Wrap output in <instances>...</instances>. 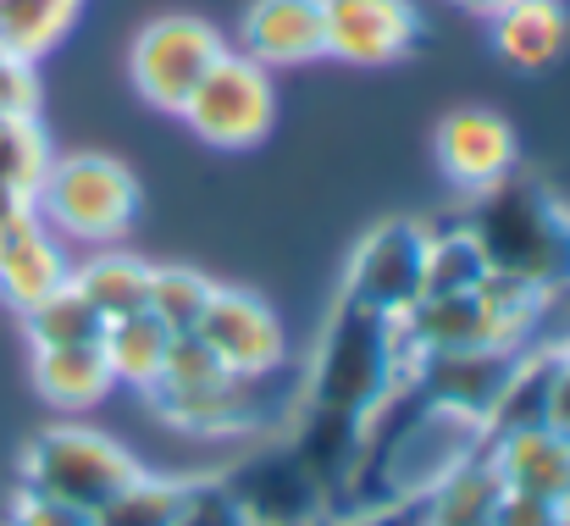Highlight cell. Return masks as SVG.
<instances>
[{"label":"cell","instance_id":"11","mask_svg":"<svg viewBox=\"0 0 570 526\" xmlns=\"http://www.w3.org/2000/svg\"><path fill=\"white\" fill-rule=\"evenodd\" d=\"M432 150H438V167L460 188H488V183L515 173V128L499 111H482V106L449 111L438 123Z\"/></svg>","mask_w":570,"mask_h":526},{"label":"cell","instance_id":"18","mask_svg":"<svg viewBox=\"0 0 570 526\" xmlns=\"http://www.w3.org/2000/svg\"><path fill=\"white\" fill-rule=\"evenodd\" d=\"M150 272H156V266H145V261H134V255H100V261H89L72 283H78V294H83L106 322H117V316H134V311L150 305Z\"/></svg>","mask_w":570,"mask_h":526},{"label":"cell","instance_id":"30","mask_svg":"<svg viewBox=\"0 0 570 526\" xmlns=\"http://www.w3.org/2000/svg\"><path fill=\"white\" fill-rule=\"evenodd\" d=\"M0 123H6V117H0Z\"/></svg>","mask_w":570,"mask_h":526},{"label":"cell","instance_id":"5","mask_svg":"<svg viewBox=\"0 0 570 526\" xmlns=\"http://www.w3.org/2000/svg\"><path fill=\"white\" fill-rule=\"evenodd\" d=\"M134 477H139L134 460L95 432H45L28 449V494L61 499L83 516H95L106 499H117Z\"/></svg>","mask_w":570,"mask_h":526},{"label":"cell","instance_id":"16","mask_svg":"<svg viewBox=\"0 0 570 526\" xmlns=\"http://www.w3.org/2000/svg\"><path fill=\"white\" fill-rule=\"evenodd\" d=\"M167 344H173V333H167V322H161L156 311L117 316V322H106V339H100L111 377L139 382V388H150V382L161 377V366H167Z\"/></svg>","mask_w":570,"mask_h":526},{"label":"cell","instance_id":"8","mask_svg":"<svg viewBox=\"0 0 570 526\" xmlns=\"http://www.w3.org/2000/svg\"><path fill=\"white\" fill-rule=\"evenodd\" d=\"M227 488L249 526H311L327 505V488L305 471V460L294 449L249 460L244 471L227 477Z\"/></svg>","mask_w":570,"mask_h":526},{"label":"cell","instance_id":"21","mask_svg":"<svg viewBox=\"0 0 570 526\" xmlns=\"http://www.w3.org/2000/svg\"><path fill=\"white\" fill-rule=\"evenodd\" d=\"M83 0H0V50L11 56H45L78 17Z\"/></svg>","mask_w":570,"mask_h":526},{"label":"cell","instance_id":"20","mask_svg":"<svg viewBox=\"0 0 570 526\" xmlns=\"http://www.w3.org/2000/svg\"><path fill=\"white\" fill-rule=\"evenodd\" d=\"M488 277V255L465 227H438L426 233V266H421V294H471Z\"/></svg>","mask_w":570,"mask_h":526},{"label":"cell","instance_id":"15","mask_svg":"<svg viewBox=\"0 0 570 526\" xmlns=\"http://www.w3.org/2000/svg\"><path fill=\"white\" fill-rule=\"evenodd\" d=\"M493 39L515 72H549L570 45V17L560 0H510L493 17Z\"/></svg>","mask_w":570,"mask_h":526},{"label":"cell","instance_id":"4","mask_svg":"<svg viewBox=\"0 0 570 526\" xmlns=\"http://www.w3.org/2000/svg\"><path fill=\"white\" fill-rule=\"evenodd\" d=\"M194 134L216 150H249L272 134L277 123V89L272 72L238 50H227L199 84H194L189 106L178 111Z\"/></svg>","mask_w":570,"mask_h":526},{"label":"cell","instance_id":"22","mask_svg":"<svg viewBox=\"0 0 570 526\" xmlns=\"http://www.w3.org/2000/svg\"><path fill=\"white\" fill-rule=\"evenodd\" d=\"M45 173H50V150H45L33 117H6L0 123V188H11L17 199L33 205Z\"/></svg>","mask_w":570,"mask_h":526},{"label":"cell","instance_id":"27","mask_svg":"<svg viewBox=\"0 0 570 526\" xmlns=\"http://www.w3.org/2000/svg\"><path fill=\"white\" fill-rule=\"evenodd\" d=\"M17 526H95V516L61 505V499H45V494H28L17 505Z\"/></svg>","mask_w":570,"mask_h":526},{"label":"cell","instance_id":"32","mask_svg":"<svg viewBox=\"0 0 570 526\" xmlns=\"http://www.w3.org/2000/svg\"><path fill=\"white\" fill-rule=\"evenodd\" d=\"M244 526H249V522H244Z\"/></svg>","mask_w":570,"mask_h":526},{"label":"cell","instance_id":"7","mask_svg":"<svg viewBox=\"0 0 570 526\" xmlns=\"http://www.w3.org/2000/svg\"><path fill=\"white\" fill-rule=\"evenodd\" d=\"M421 266H426V227L382 222L350 261V300L382 316H404L421 300Z\"/></svg>","mask_w":570,"mask_h":526},{"label":"cell","instance_id":"9","mask_svg":"<svg viewBox=\"0 0 570 526\" xmlns=\"http://www.w3.org/2000/svg\"><path fill=\"white\" fill-rule=\"evenodd\" d=\"M327 17V56H344L355 67H382L415 50L421 11L410 0H322Z\"/></svg>","mask_w":570,"mask_h":526},{"label":"cell","instance_id":"26","mask_svg":"<svg viewBox=\"0 0 570 526\" xmlns=\"http://www.w3.org/2000/svg\"><path fill=\"white\" fill-rule=\"evenodd\" d=\"M33 106H39L33 61L0 50V117H33Z\"/></svg>","mask_w":570,"mask_h":526},{"label":"cell","instance_id":"10","mask_svg":"<svg viewBox=\"0 0 570 526\" xmlns=\"http://www.w3.org/2000/svg\"><path fill=\"white\" fill-rule=\"evenodd\" d=\"M194 333H199V344L216 354L233 377H266L283 360V328H277V316L261 300H249V294L216 289Z\"/></svg>","mask_w":570,"mask_h":526},{"label":"cell","instance_id":"2","mask_svg":"<svg viewBox=\"0 0 570 526\" xmlns=\"http://www.w3.org/2000/svg\"><path fill=\"white\" fill-rule=\"evenodd\" d=\"M399 360H410V344L399 333V316H382L372 305L350 300L338 305L327 344L316 354V377H311V405L361 416L372 427L377 405L399 388Z\"/></svg>","mask_w":570,"mask_h":526},{"label":"cell","instance_id":"28","mask_svg":"<svg viewBox=\"0 0 570 526\" xmlns=\"http://www.w3.org/2000/svg\"><path fill=\"white\" fill-rule=\"evenodd\" d=\"M549 427L570 438V354L554 360V388H549Z\"/></svg>","mask_w":570,"mask_h":526},{"label":"cell","instance_id":"12","mask_svg":"<svg viewBox=\"0 0 570 526\" xmlns=\"http://www.w3.org/2000/svg\"><path fill=\"white\" fill-rule=\"evenodd\" d=\"M244 56L261 67H299L327 56L322 0H255L244 11Z\"/></svg>","mask_w":570,"mask_h":526},{"label":"cell","instance_id":"13","mask_svg":"<svg viewBox=\"0 0 570 526\" xmlns=\"http://www.w3.org/2000/svg\"><path fill=\"white\" fill-rule=\"evenodd\" d=\"M67 277H72V272H67V261H61V250H56V238H50V227L39 222L33 205L0 216V289H6L22 311L39 305L45 294H56Z\"/></svg>","mask_w":570,"mask_h":526},{"label":"cell","instance_id":"17","mask_svg":"<svg viewBox=\"0 0 570 526\" xmlns=\"http://www.w3.org/2000/svg\"><path fill=\"white\" fill-rule=\"evenodd\" d=\"M45 399L56 405H95L117 377L106 366V350L100 344H67V350H39V366H33Z\"/></svg>","mask_w":570,"mask_h":526},{"label":"cell","instance_id":"29","mask_svg":"<svg viewBox=\"0 0 570 526\" xmlns=\"http://www.w3.org/2000/svg\"><path fill=\"white\" fill-rule=\"evenodd\" d=\"M460 6H471V11H488V17H499L510 0H460Z\"/></svg>","mask_w":570,"mask_h":526},{"label":"cell","instance_id":"25","mask_svg":"<svg viewBox=\"0 0 570 526\" xmlns=\"http://www.w3.org/2000/svg\"><path fill=\"white\" fill-rule=\"evenodd\" d=\"M173 526H244V510L227 483H194V488H178Z\"/></svg>","mask_w":570,"mask_h":526},{"label":"cell","instance_id":"6","mask_svg":"<svg viewBox=\"0 0 570 526\" xmlns=\"http://www.w3.org/2000/svg\"><path fill=\"white\" fill-rule=\"evenodd\" d=\"M222 56H227V45H222V33H216L210 22L173 11V17H156V22L134 39L128 72H134V89H139L150 106L184 111L194 84H199Z\"/></svg>","mask_w":570,"mask_h":526},{"label":"cell","instance_id":"23","mask_svg":"<svg viewBox=\"0 0 570 526\" xmlns=\"http://www.w3.org/2000/svg\"><path fill=\"white\" fill-rule=\"evenodd\" d=\"M210 294H216V289H210L199 272H184V266L150 272V305H145V311H156V316L167 322V333H194L199 316H205V305H210Z\"/></svg>","mask_w":570,"mask_h":526},{"label":"cell","instance_id":"19","mask_svg":"<svg viewBox=\"0 0 570 526\" xmlns=\"http://www.w3.org/2000/svg\"><path fill=\"white\" fill-rule=\"evenodd\" d=\"M28 328H33L39 350H67V344H100L106 339V316L78 294L72 277L56 294H45L39 305H28Z\"/></svg>","mask_w":570,"mask_h":526},{"label":"cell","instance_id":"3","mask_svg":"<svg viewBox=\"0 0 570 526\" xmlns=\"http://www.w3.org/2000/svg\"><path fill=\"white\" fill-rule=\"evenodd\" d=\"M33 211H39V222H50L72 238L106 244L134 227L139 183L111 156H67V162H50V173L33 194Z\"/></svg>","mask_w":570,"mask_h":526},{"label":"cell","instance_id":"24","mask_svg":"<svg viewBox=\"0 0 570 526\" xmlns=\"http://www.w3.org/2000/svg\"><path fill=\"white\" fill-rule=\"evenodd\" d=\"M173 516H178V488L134 477L117 499L95 510V526H173Z\"/></svg>","mask_w":570,"mask_h":526},{"label":"cell","instance_id":"31","mask_svg":"<svg viewBox=\"0 0 570 526\" xmlns=\"http://www.w3.org/2000/svg\"><path fill=\"white\" fill-rule=\"evenodd\" d=\"M421 526H426V522H421Z\"/></svg>","mask_w":570,"mask_h":526},{"label":"cell","instance_id":"14","mask_svg":"<svg viewBox=\"0 0 570 526\" xmlns=\"http://www.w3.org/2000/svg\"><path fill=\"white\" fill-rule=\"evenodd\" d=\"M493 471L504 483V494H527V499H549L566 510L570 499V438L543 427H521V432H499V455Z\"/></svg>","mask_w":570,"mask_h":526},{"label":"cell","instance_id":"1","mask_svg":"<svg viewBox=\"0 0 570 526\" xmlns=\"http://www.w3.org/2000/svg\"><path fill=\"white\" fill-rule=\"evenodd\" d=\"M465 233L488 255V272L521 277L532 289L570 283V216L554 205V194L543 183H527V177L510 173L476 188Z\"/></svg>","mask_w":570,"mask_h":526}]
</instances>
